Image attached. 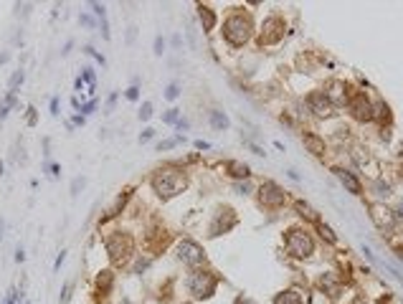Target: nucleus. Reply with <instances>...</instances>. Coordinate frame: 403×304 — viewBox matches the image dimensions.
I'll list each match as a JSON object with an SVG mask.
<instances>
[{"instance_id": "obj_1", "label": "nucleus", "mask_w": 403, "mask_h": 304, "mask_svg": "<svg viewBox=\"0 0 403 304\" xmlns=\"http://www.w3.org/2000/svg\"><path fill=\"white\" fill-rule=\"evenodd\" d=\"M152 188L158 190L160 195L170 198V195H177L180 190L185 188V177L183 173H175V170H162L152 177Z\"/></svg>"}, {"instance_id": "obj_2", "label": "nucleus", "mask_w": 403, "mask_h": 304, "mask_svg": "<svg viewBox=\"0 0 403 304\" xmlns=\"http://www.w3.org/2000/svg\"><path fill=\"white\" fill-rule=\"evenodd\" d=\"M223 33H226V38L233 43V46H241V43H246L251 36V20L246 16H241V13H236V16H231L226 20Z\"/></svg>"}, {"instance_id": "obj_3", "label": "nucleus", "mask_w": 403, "mask_h": 304, "mask_svg": "<svg viewBox=\"0 0 403 304\" xmlns=\"http://www.w3.org/2000/svg\"><path fill=\"white\" fill-rule=\"evenodd\" d=\"M216 276H210L206 272H195L193 276L188 279V289H190V294H195V297H210L216 291Z\"/></svg>"}, {"instance_id": "obj_4", "label": "nucleus", "mask_w": 403, "mask_h": 304, "mask_svg": "<svg viewBox=\"0 0 403 304\" xmlns=\"http://www.w3.org/2000/svg\"><path fill=\"white\" fill-rule=\"evenodd\" d=\"M107 251H109V256H112V261H114V264H122V261L129 256V251H132V239H129V236H122V233H114V236L107 241Z\"/></svg>"}, {"instance_id": "obj_5", "label": "nucleus", "mask_w": 403, "mask_h": 304, "mask_svg": "<svg viewBox=\"0 0 403 304\" xmlns=\"http://www.w3.org/2000/svg\"><path fill=\"white\" fill-rule=\"evenodd\" d=\"M287 249H289V254L305 258V256L312 254V249H315V246H312V239H309L305 231H289V236H287Z\"/></svg>"}, {"instance_id": "obj_6", "label": "nucleus", "mask_w": 403, "mask_h": 304, "mask_svg": "<svg viewBox=\"0 0 403 304\" xmlns=\"http://www.w3.org/2000/svg\"><path fill=\"white\" fill-rule=\"evenodd\" d=\"M177 256H180L185 264H200L206 258L203 249H200L198 243H193V241H180L177 243Z\"/></svg>"}, {"instance_id": "obj_7", "label": "nucleus", "mask_w": 403, "mask_h": 304, "mask_svg": "<svg viewBox=\"0 0 403 304\" xmlns=\"http://www.w3.org/2000/svg\"><path fill=\"white\" fill-rule=\"evenodd\" d=\"M282 28L284 23L279 18H269L264 23V33H261V43H274L279 36H282Z\"/></svg>"}, {"instance_id": "obj_8", "label": "nucleus", "mask_w": 403, "mask_h": 304, "mask_svg": "<svg viewBox=\"0 0 403 304\" xmlns=\"http://www.w3.org/2000/svg\"><path fill=\"white\" fill-rule=\"evenodd\" d=\"M309 104H312V109H315V114H320V117L332 114V104H330V99L324 96L322 92L312 94V96H309Z\"/></svg>"}, {"instance_id": "obj_9", "label": "nucleus", "mask_w": 403, "mask_h": 304, "mask_svg": "<svg viewBox=\"0 0 403 304\" xmlns=\"http://www.w3.org/2000/svg\"><path fill=\"white\" fill-rule=\"evenodd\" d=\"M261 200L269 203V206H282V203H284V193H282V190H279L274 183H266V185L261 188Z\"/></svg>"}, {"instance_id": "obj_10", "label": "nucleus", "mask_w": 403, "mask_h": 304, "mask_svg": "<svg viewBox=\"0 0 403 304\" xmlns=\"http://www.w3.org/2000/svg\"><path fill=\"white\" fill-rule=\"evenodd\" d=\"M353 112H355L357 119H371V117H373V107L365 101V96H357V99L353 101Z\"/></svg>"}, {"instance_id": "obj_11", "label": "nucleus", "mask_w": 403, "mask_h": 304, "mask_svg": "<svg viewBox=\"0 0 403 304\" xmlns=\"http://www.w3.org/2000/svg\"><path fill=\"white\" fill-rule=\"evenodd\" d=\"M335 173H338V177L342 180V185L348 188L350 193H360V183H357V180H355L350 173H345V170H335Z\"/></svg>"}, {"instance_id": "obj_12", "label": "nucleus", "mask_w": 403, "mask_h": 304, "mask_svg": "<svg viewBox=\"0 0 403 304\" xmlns=\"http://www.w3.org/2000/svg\"><path fill=\"white\" fill-rule=\"evenodd\" d=\"M274 304H302V294L294 291V289H289V291H284V294H279Z\"/></svg>"}, {"instance_id": "obj_13", "label": "nucleus", "mask_w": 403, "mask_h": 304, "mask_svg": "<svg viewBox=\"0 0 403 304\" xmlns=\"http://www.w3.org/2000/svg\"><path fill=\"white\" fill-rule=\"evenodd\" d=\"M305 144H307V147L315 152V155H324V142L317 140L315 134H307V137H305Z\"/></svg>"}, {"instance_id": "obj_14", "label": "nucleus", "mask_w": 403, "mask_h": 304, "mask_svg": "<svg viewBox=\"0 0 403 304\" xmlns=\"http://www.w3.org/2000/svg\"><path fill=\"white\" fill-rule=\"evenodd\" d=\"M200 20H203V28L208 31V28H213V23H216V16L210 13V8H200Z\"/></svg>"}, {"instance_id": "obj_15", "label": "nucleus", "mask_w": 403, "mask_h": 304, "mask_svg": "<svg viewBox=\"0 0 403 304\" xmlns=\"http://www.w3.org/2000/svg\"><path fill=\"white\" fill-rule=\"evenodd\" d=\"M228 170H231V175H236V177H246V175H249V167L241 165V162H228Z\"/></svg>"}, {"instance_id": "obj_16", "label": "nucleus", "mask_w": 403, "mask_h": 304, "mask_svg": "<svg viewBox=\"0 0 403 304\" xmlns=\"http://www.w3.org/2000/svg\"><path fill=\"white\" fill-rule=\"evenodd\" d=\"M210 122H213V127L223 129V127H228V119L221 114V112H210Z\"/></svg>"}, {"instance_id": "obj_17", "label": "nucleus", "mask_w": 403, "mask_h": 304, "mask_svg": "<svg viewBox=\"0 0 403 304\" xmlns=\"http://www.w3.org/2000/svg\"><path fill=\"white\" fill-rule=\"evenodd\" d=\"M317 228H320V233H322V239H327L330 243H335V233L330 231V226H324V223H317Z\"/></svg>"}, {"instance_id": "obj_18", "label": "nucleus", "mask_w": 403, "mask_h": 304, "mask_svg": "<svg viewBox=\"0 0 403 304\" xmlns=\"http://www.w3.org/2000/svg\"><path fill=\"white\" fill-rule=\"evenodd\" d=\"M297 210L302 213V216H307V218H312V221H315V210H312L309 206H305V203H297Z\"/></svg>"}, {"instance_id": "obj_19", "label": "nucleus", "mask_w": 403, "mask_h": 304, "mask_svg": "<svg viewBox=\"0 0 403 304\" xmlns=\"http://www.w3.org/2000/svg\"><path fill=\"white\" fill-rule=\"evenodd\" d=\"M109 281H112V272H102V276H99V289H107L109 287Z\"/></svg>"}, {"instance_id": "obj_20", "label": "nucleus", "mask_w": 403, "mask_h": 304, "mask_svg": "<svg viewBox=\"0 0 403 304\" xmlns=\"http://www.w3.org/2000/svg\"><path fill=\"white\" fill-rule=\"evenodd\" d=\"M23 81V71H18V74H13V79H10V92H13V89Z\"/></svg>"}, {"instance_id": "obj_21", "label": "nucleus", "mask_w": 403, "mask_h": 304, "mask_svg": "<svg viewBox=\"0 0 403 304\" xmlns=\"http://www.w3.org/2000/svg\"><path fill=\"white\" fill-rule=\"evenodd\" d=\"M150 114H152V104L147 101V104H142V112H140V117H142V119H147Z\"/></svg>"}, {"instance_id": "obj_22", "label": "nucleus", "mask_w": 403, "mask_h": 304, "mask_svg": "<svg viewBox=\"0 0 403 304\" xmlns=\"http://www.w3.org/2000/svg\"><path fill=\"white\" fill-rule=\"evenodd\" d=\"M177 142H180V137H175V140H167V142H162V144H160V150H170V147H175Z\"/></svg>"}, {"instance_id": "obj_23", "label": "nucleus", "mask_w": 403, "mask_h": 304, "mask_svg": "<svg viewBox=\"0 0 403 304\" xmlns=\"http://www.w3.org/2000/svg\"><path fill=\"white\" fill-rule=\"evenodd\" d=\"M177 119V109H173V112H167L165 114V122H175Z\"/></svg>"}, {"instance_id": "obj_24", "label": "nucleus", "mask_w": 403, "mask_h": 304, "mask_svg": "<svg viewBox=\"0 0 403 304\" xmlns=\"http://www.w3.org/2000/svg\"><path fill=\"white\" fill-rule=\"evenodd\" d=\"M177 96V86H170L167 89V99H175Z\"/></svg>"}, {"instance_id": "obj_25", "label": "nucleus", "mask_w": 403, "mask_h": 304, "mask_svg": "<svg viewBox=\"0 0 403 304\" xmlns=\"http://www.w3.org/2000/svg\"><path fill=\"white\" fill-rule=\"evenodd\" d=\"M150 137H152V129H145V132H142V137H140V140H142V142H147V140H150Z\"/></svg>"}, {"instance_id": "obj_26", "label": "nucleus", "mask_w": 403, "mask_h": 304, "mask_svg": "<svg viewBox=\"0 0 403 304\" xmlns=\"http://www.w3.org/2000/svg\"><path fill=\"white\" fill-rule=\"evenodd\" d=\"M155 48H158V51H155V53H162V41L158 38V41H155Z\"/></svg>"}, {"instance_id": "obj_27", "label": "nucleus", "mask_w": 403, "mask_h": 304, "mask_svg": "<svg viewBox=\"0 0 403 304\" xmlns=\"http://www.w3.org/2000/svg\"><path fill=\"white\" fill-rule=\"evenodd\" d=\"M127 96H129V99H137V89H134V86H132V89H129V92H127Z\"/></svg>"}, {"instance_id": "obj_28", "label": "nucleus", "mask_w": 403, "mask_h": 304, "mask_svg": "<svg viewBox=\"0 0 403 304\" xmlns=\"http://www.w3.org/2000/svg\"><path fill=\"white\" fill-rule=\"evenodd\" d=\"M0 236H3V221H0Z\"/></svg>"}, {"instance_id": "obj_29", "label": "nucleus", "mask_w": 403, "mask_h": 304, "mask_svg": "<svg viewBox=\"0 0 403 304\" xmlns=\"http://www.w3.org/2000/svg\"><path fill=\"white\" fill-rule=\"evenodd\" d=\"M0 175H3V162H0Z\"/></svg>"}]
</instances>
